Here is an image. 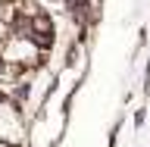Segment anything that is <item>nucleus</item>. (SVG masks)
<instances>
[{
	"label": "nucleus",
	"mask_w": 150,
	"mask_h": 147,
	"mask_svg": "<svg viewBox=\"0 0 150 147\" xmlns=\"http://www.w3.org/2000/svg\"><path fill=\"white\" fill-rule=\"evenodd\" d=\"M0 13H3V0H0Z\"/></svg>",
	"instance_id": "39448f33"
},
{
	"label": "nucleus",
	"mask_w": 150,
	"mask_h": 147,
	"mask_svg": "<svg viewBox=\"0 0 150 147\" xmlns=\"http://www.w3.org/2000/svg\"><path fill=\"white\" fill-rule=\"evenodd\" d=\"M28 135V125H25V116L16 103L9 100H0V141H6L9 147H19Z\"/></svg>",
	"instance_id": "f03ea898"
},
{
	"label": "nucleus",
	"mask_w": 150,
	"mask_h": 147,
	"mask_svg": "<svg viewBox=\"0 0 150 147\" xmlns=\"http://www.w3.org/2000/svg\"><path fill=\"white\" fill-rule=\"evenodd\" d=\"M6 35H9V25H6V19H0V44L6 41Z\"/></svg>",
	"instance_id": "7ed1b4c3"
},
{
	"label": "nucleus",
	"mask_w": 150,
	"mask_h": 147,
	"mask_svg": "<svg viewBox=\"0 0 150 147\" xmlns=\"http://www.w3.org/2000/svg\"><path fill=\"white\" fill-rule=\"evenodd\" d=\"M0 60L6 66H16V69H31L41 60V47H38L35 38L25 35H6V41L0 44Z\"/></svg>",
	"instance_id": "f257e3e1"
},
{
	"label": "nucleus",
	"mask_w": 150,
	"mask_h": 147,
	"mask_svg": "<svg viewBox=\"0 0 150 147\" xmlns=\"http://www.w3.org/2000/svg\"><path fill=\"white\" fill-rule=\"evenodd\" d=\"M0 147H9V144H6V141H0Z\"/></svg>",
	"instance_id": "20e7f679"
}]
</instances>
